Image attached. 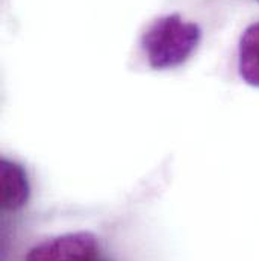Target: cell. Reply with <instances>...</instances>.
<instances>
[{
	"instance_id": "obj_1",
	"label": "cell",
	"mask_w": 259,
	"mask_h": 261,
	"mask_svg": "<svg viewBox=\"0 0 259 261\" xmlns=\"http://www.w3.org/2000/svg\"><path fill=\"white\" fill-rule=\"evenodd\" d=\"M200 38L198 24L175 12L155 20L144 32L141 44L152 68L168 70L184 64L194 54Z\"/></svg>"
},
{
	"instance_id": "obj_4",
	"label": "cell",
	"mask_w": 259,
	"mask_h": 261,
	"mask_svg": "<svg viewBox=\"0 0 259 261\" xmlns=\"http://www.w3.org/2000/svg\"><path fill=\"white\" fill-rule=\"evenodd\" d=\"M238 70L246 84L259 87V21L250 24L240 38Z\"/></svg>"
},
{
	"instance_id": "obj_2",
	"label": "cell",
	"mask_w": 259,
	"mask_h": 261,
	"mask_svg": "<svg viewBox=\"0 0 259 261\" xmlns=\"http://www.w3.org/2000/svg\"><path fill=\"white\" fill-rule=\"evenodd\" d=\"M26 261H102L94 234L88 231L70 232L49 239L34 246Z\"/></svg>"
},
{
	"instance_id": "obj_3",
	"label": "cell",
	"mask_w": 259,
	"mask_h": 261,
	"mask_svg": "<svg viewBox=\"0 0 259 261\" xmlns=\"http://www.w3.org/2000/svg\"><path fill=\"white\" fill-rule=\"evenodd\" d=\"M0 202L8 211H15L23 208L31 196V186L26 170L11 161L3 158L0 161Z\"/></svg>"
}]
</instances>
